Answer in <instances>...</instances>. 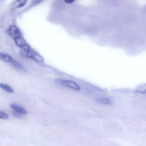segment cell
I'll return each instance as SVG.
<instances>
[{
	"label": "cell",
	"mask_w": 146,
	"mask_h": 146,
	"mask_svg": "<svg viewBox=\"0 0 146 146\" xmlns=\"http://www.w3.org/2000/svg\"><path fill=\"white\" fill-rule=\"evenodd\" d=\"M14 40L15 44L19 48H22L25 52H27L31 49L30 45L27 43L26 40L22 37V36L15 38Z\"/></svg>",
	"instance_id": "obj_1"
},
{
	"label": "cell",
	"mask_w": 146,
	"mask_h": 146,
	"mask_svg": "<svg viewBox=\"0 0 146 146\" xmlns=\"http://www.w3.org/2000/svg\"><path fill=\"white\" fill-rule=\"evenodd\" d=\"M58 81L59 83L62 85L66 86L68 88H70L75 91H79L80 90V86L74 81L71 80H65V79H58Z\"/></svg>",
	"instance_id": "obj_2"
},
{
	"label": "cell",
	"mask_w": 146,
	"mask_h": 146,
	"mask_svg": "<svg viewBox=\"0 0 146 146\" xmlns=\"http://www.w3.org/2000/svg\"><path fill=\"white\" fill-rule=\"evenodd\" d=\"M26 56L28 58L32 59L33 60H34L36 62L42 63L44 62L43 57L32 48L27 52H26Z\"/></svg>",
	"instance_id": "obj_3"
},
{
	"label": "cell",
	"mask_w": 146,
	"mask_h": 146,
	"mask_svg": "<svg viewBox=\"0 0 146 146\" xmlns=\"http://www.w3.org/2000/svg\"><path fill=\"white\" fill-rule=\"evenodd\" d=\"M7 33L14 39L17 37L22 36L19 29L15 25H10L7 30Z\"/></svg>",
	"instance_id": "obj_4"
},
{
	"label": "cell",
	"mask_w": 146,
	"mask_h": 146,
	"mask_svg": "<svg viewBox=\"0 0 146 146\" xmlns=\"http://www.w3.org/2000/svg\"><path fill=\"white\" fill-rule=\"evenodd\" d=\"M27 2V0H14L10 5V7L12 10L19 9L25 6Z\"/></svg>",
	"instance_id": "obj_5"
},
{
	"label": "cell",
	"mask_w": 146,
	"mask_h": 146,
	"mask_svg": "<svg viewBox=\"0 0 146 146\" xmlns=\"http://www.w3.org/2000/svg\"><path fill=\"white\" fill-rule=\"evenodd\" d=\"M10 107L15 111L17 112H19L20 113H22L23 115H26L27 113V111L26 109H25L24 108L17 105V104H11L10 105Z\"/></svg>",
	"instance_id": "obj_6"
},
{
	"label": "cell",
	"mask_w": 146,
	"mask_h": 146,
	"mask_svg": "<svg viewBox=\"0 0 146 146\" xmlns=\"http://www.w3.org/2000/svg\"><path fill=\"white\" fill-rule=\"evenodd\" d=\"M0 58L2 61L7 63H11V62L14 59L10 55L5 52L0 53Z\"/></svg>",
	"instance_id": "obj_7"
},
{
	"label": "cell",
	"mask_w": 146,
	"mask_h": 146,
	"mask_svg": "<svg viewBox=\"0 0 146 146\" xmlns=\"http://www.w3.org/2000/svg\"><path fill=\"white\" fill-rule=\"evenodd\" d=\"M99 103L107 105H111L112 104V101L111 99L108 98H102L97 99L96 100Z\"/></svg>",
	"instance_id": "obj_8"
},
{
	"label": "cell",
	"mask_w": 146,
	"mask_h": 146,
	"mask_svg": "<svg viewBox=\"0 0 146 146\" xmlns=\"http://www.w3.org/2000/svg\"><path fill=\"white\" fill-rule=\"evenodd\" d=\"M136 91L140 94H146V83H143L138 86Z\"/></svg>",
	"instance_id": "obj_9"
},
{
	"label": "cell",
	"mask_w": 146,
	"mask_h": 146,
	"mask_svg": "<svg viewBox=\"0 0 146 146\" xmlns=\"http://www.w3.org/2000/svg\"><path fill=\"white\" fill-rule=\"evenodd\" d=\"M0 87L2 89H3V90H5V91H6L8 92H10V93H13L14 92V90H13V88L11 86H9L6 84L2 83L0 84Z\"/></svg>",
	"instance_id": "obj_10"
},
{
	"label": "cell",
	"mask_w": 146,
	"mask_h": 146,
	"mask_svg": "<svg viewBox=\"0 0 146 146\" xmlns=\"http://www.w3.org/2000/svg\"><path fill=\"white\" fill-rule=\"evenodd\" d=\"M11 63L15 67H16V68H19V69H23V67L22 66V65L19 62H18V61H17V60H15V59H13Z\"/></svg>",
	"instance_id": "obj_11"
},
{
	"label": "cell",
	"mask_w": 146,
	"mask_h": 146,
	"mask_svg": "<svg viewBox=\"0 0 146 146\" xmlns=\"http://www.w3.org/2000/svg\"><path fill=\"white\" fill-rule=\"evenodd\" d=\"M9 115L6 113L3 112L2 111H0V119L7 120V119H9Z\"/></svg>",
	"instance_id": "obj_12"
},
{
	"label": "cell",
	"mask_w": 146,
	"mask_h": 146,
	"mask_svg": "<svg viewBox=\"0 0 146 146\" xmlns=\"http://www.w3.org/2000/svg\"><path fill=\"white\" fill-rule=\"evenodd\" d=\"M13 115H14L15 116H16L17 117H21L22 116V115H23V114L20 113H19V112H16V111H14Z\"/></svg>",
	"instance_id": "obj_13"
},
{
	"label": "cell",
	"mask_w": 146,
	"mask_h": 146,
	"mask_svg": "<svg viewBox=\"0 0 146 146\" xmlns=\"http://www.w3.org/2000/svg\"><path fill=\"white\" fill-rule=\"evenodd\" d=\"M75 0H64V1L66 3H68V4H70V3H73Z\"/></svg>",
	"instance_id": "obj_14"
}]
</instances>
